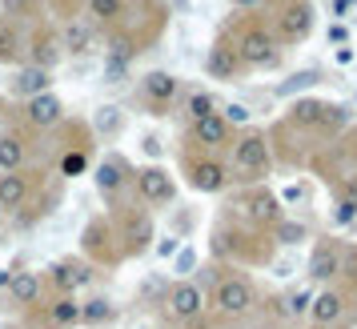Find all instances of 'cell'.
Listing matches in <instances>:
<instances>
[{"label": "cell", "mask_w": 357, "mask_h": 329, "mask_svg": "<svg viewBox=\"0 0 357 329\" xmlns=\"http://www.w3.org/2000/svg\"><path fill=\"white\" fill-rule=\"evenodd\" d=\"M132 193H137L141 205H169L177 197V181L165 164H145V169L132 173Z\"/></svg>", "instance_id": "9"}, {"label": "cell", "mask_w": 357, "mask_h": 329, "mask_svg": "<svg viewBox=\"0 0 357 329\" xmlns=\"http://www.w3.org/2000/svg\"><path fill=\"white\" fill-rule=\"evenodd\" d=\"M309 301H313V289H293V293L277 297V317H301V313H309Z\"/></svg>", "instance_id": "31"}, {"label": "cell", "mask_w": 357, "mask_h": 329, "mask_svg": "<svg viewBox=\"0 0 357 329\" xmlns=\"http://www.w3.org/2000/svg\"><path fill=\"white\" fill-rule=\"evenodd\" d=\"M205 72H209L213 81H233V77H241V72H245L241 61H237V52H233V40H229V33H221V36L209 45Z\"/></svg>", "instance_id": "21"}, {"label": "cell", "mask_w": 357, "mask_h": 329, "mask_svg": "<svg viewBox=\"0 0 357 329\" xmlns=\"http://www.w3.org/2000/svg\"><path fill=\"white\" fill-rule=\"evenodd\" d=\"M269 233H273L269 241H277V245H305V241H309V229H305V225H301V221H285V217H281V221H277Z\"/></svg>", "instance_id": "34"}, {"label": "cell", "mask_w": 357, "mask_h": 329, "mask_svg": "<svg viewBox=\"0 0 357 329\" xmlns=\"http://www.w3.org/2000/svg\"><path fill=\"white\" fill-rule=\"evenodd\" d=\"M20 61H24V29L0 20V65H20Z\"/></svg>", "instance_id": "28"}, {"label": "cell", "mask_w": 357, "mask_h": 329, "mask_svg": "<svg viewBox=\"0 0 357 329\" xmlns=\"http://www.w3.org/2000/svg\"><path fill=\"white\" fill-rule=\"evenodd\" d=\"M4 116H8V105H4V97H0V132H4Z\"/></svg>", "instance_id": "48"}, {"label": "cell", "mask_w": 357, "mask_h": 329, "mask_svg": "<svg viewBox=\"0 0 357 329\" xmlns=\"http://www.w3.org/2000/svg\"><path fill=\"white\" fill-rule=\"evenodd\" d=\"M4 293H8V305H17V309H36L40 297H45V273L20 269V273H13V281H8Z\"/></svg>", "instance_id": "20"}, {"label": "cell", "mask_w": 357, "mask_h": 329, "mask_svg": "<svg viewBox=\"0 0 357 329\" xmlns=\"http://www.w3.org/2000/svg\"><path fill=\"white\" fill-rule=\"evenodd\" d=\"M257 305V289L245 273H221L217 285H213V313L225 317V321H241L249 317Z\"/></svg>", "instance_id": "3"}, {"label": "cell", "mask_w": 357, "mask_h": 329, "mask_svg": "<svg viewBox=\"0 0 357 329\" xmlns=\"http://www.w3.org/2000/svg\"><path fill=\"white\" fill-rule=\"evenodd\" d=\"M185 113H189V121H205V116H217L221 113V105H217V97L213 93H189L185 97Z\"/></svg>", "instance_id": "33"}, {"label": "cell", "mask_w": 357, "mask_h": 329, "mask_svg": "<svg viewBox=\"0 0 357 329\" xmlns=\"http://www.w3.org/2000/svg\"><path fill=\"white\" fill-rule=\"evenodd\" d=\"M221 121H225L229 129H233V125H249V109H245V105H225V109H221Z\"/></svg>", "instance_id": "39"}, {"label": "cell", "mask_w": 357, "mask_h": 329, "mask_svg": "<svg viewBox=\"0 0 357 329\" xmlns=\"http://www.w3.org/2000/svg\"><path fill=\"white\" fill-rule=\"evenodd\" d=\"M337 197H349V201H357V169H354V173H345V177H341V189H337Z\"/></svg>", "instance_id": "41"}, {"label": "cell", "mask_w": 357, "mask_h": 329, "mask_svg": "<svg viewBox=\"0 0 357 329\" xmlns=\"http://www.w3.org/2000/svg\"><path fill=\"white\" fill-rule=\"evenodd\" d=\"M36 177L45 173H33V169H17V173H0V209L4 213H17L24 201L33 197Z\"/></svg>", "instance_id": "19"}, {"label": "cell", "mask_w": 357, "mask_h": 329, "mask_svg": "<svg viewBox=\"0 0 357 329\" xmlns=\"http://www.w3.org/2000/svg\"><path fill=\"white\" fill-rule=\"evenodd\" d=\"M13 93L17 97H40V93H52V72H45V68H33V65H24L17 72V81H13Z\"/></svg>", "instance_id": "27"}, {"label": "cell", "mask_w": 357, "mask_h": 329, "mask_svg": "<svg viewBox=\"0 0 357 329\" xmlns=\"http://www.w3.org/2000/svg\"><path fill=\"white\" fill-rule=\"evenodd\" d=\"M349 4H354V0H337V4H333V17H345V13H349Z\"/></svg>", "instance_id": "45"}, {"label": "cell", "mask_w": 357, "mask_h": 329, "mask_svg": "<svg viewBox=\"0 0 357 329\" xmlns=\"http://www.w3.org/2000/svg\"><path fill=\"white\" fill-rule=\"evenodd\" d=\"M145 153H153V157H157V153H161V141H157V137H145Z\"/></svg>", "instance_id": "44"}, {"label": "cell", "mask_w": 357, "mask_h": 329, "mask_svg": "<svg viewBox=\"0 0 357 329\" xmlns=\"http://www.w3.org/2000/svg\"><path fill=\"white\" fill-rule=\"evenodd\" d=\"M61 61H65V49H61V36H56V29H52V24H36L33 33L24 36V65L52 72Z\"/></svg>", "instance_id": "10"}, {"label": "cell", "mask_w": 357, "mask_h": 329, "mask_svg": "<svg viewBox=\"0 0 357 329\" xmlns=\"http://www.w3.org/2000/svg\"><path fill=\"white\" fill-rule=\"evenodd\" d=\"M229 153H233V161L225 164L229 177L237 173L241 181H257L273 164V141H269V132H261V129H245L241 137H233Z\"/></svg>", "instance_id": "2"}, {"label": "cell", "mask_w": 357, "mask_h": 329, "mask_svg": "<svg viewBox=\"0 0 357 329\" xmlns=\"http://www.w3.org/2000/svg\"><path fill=\"white\" fill-rule=\"evenodd\" d=\"M189 148H201V153H225L233 145V129H229L221 116H205V121H189V132H185Z\"/></svg>", "instance_id": "13"}, {"label": "cell", "mask_w": 357, "mask_h": 329, "mask_svg": "<svg viewBox=\"0 0 357 329\" xmlns=\"http://www.w3.org/2000/svg\"><path fill=\"white\" fill-rule=\"evenodd\" d=\"M309 329H329V326H309Z\"/></svg>", "instance_id": "49"}, {"label": "cell", "mask_w": 357, "mask_h": 329, "mask_svg": "<svg viewBox=\"0 0 357 329\" xmlns=\"http://www.w3.org/2000/svg\"><path fill=\"white\" fill-rule=\"evenodd\" d=\"M97 129L100 132H116V129H121V109H113V105H109V109H100Z\"/></svg>", "instance_id": "40"}, {"label": "cell", "mask_w": 357, "mask_h": 329, "mask_svg": "<svg viewBox=\"0 0 357 329\" xmlns=\"http://www.w3.org/2000/svg\"><path fill=\"white\" fill-rule=\"evenodd\" d=\"M40 0H4V17L13 20V24H20V20H40Z\"/></svg>", "instance_id": "35"}, {"label": "cell", "mask_w": 357, "mask_h": 329, "mask_svg": "<svg viewBox=\"0 0 357 329\" xmlns=\"http://www.w3.org/2000/svg\"><path fill=\"white\" fill-rule=\"evenodd\" d=\"M113 229H116V245H121V257H137V253H145L149 241L157 237L149 209H137V205H129V209H121V213L113 217Z\"/></svg>", "instance_id": "5"}, {"label": "cell", "mask_w": 357, "mask_h": 329, "mask_svg": "<svg viewBox=\"0 0 357 329\" xmlns=\"http://www.w3.org/2000/svg\"><path fill=\"white\" fill-rule=\"evenodd\" d=\"M93 277H97V273H93V265L84 261V257H61V261L49 269L45 285H52L56 293H73L77 297V289H84Z\"/></svg>", "instance_id": "16"}, {"label": "cell", "mask_w": 357, "mask_h": 329, "mask_svg": "<svg viewBox=\"0 0 357 329\" xmlns=\"http://www.w3.org/2000/svg\"><path fill=\"white\" fill-rule=\"evenodd\" d=\"M237 217H241L245 225H253V229L269 233L281 221V201H277L273 189H265V185H249L241 197H237Z\"/></svg>", "instance_id": "6"}, {"label": "cell", "mask_w": 357, "mask_h": 329, "mask_svg": "<svg viewBox=\"0 0 357 329\" xmlns=\"http://www.w3.org/2000/svg\"><path fill=\"white\" fill-rule=\"evenodd\" d=\"M84 13L93 29H116L129 17V0H84Z\"/></svg>", "instance_id": "24"}, {"label": "cell", "mask_w": 357, "mask_h": 329, "mask_svg": "<svg viewBox=\"0 0 357 329\" xmlns=\"http://www.w3.org/2000/svg\"><path fill=\"white\" fill-rule=\"evenodd\" d=\"M354 221H357V201L337 197V205H333V225H337V229H345V225H354Z\"/></svg>", "instance_id": "36"}, {"label": "cell", "mask_w": 357, "mask_h": 329, "mask_svg": "<svg viewBox=\"0 0 357 329\" xmlns=\"http://www.w3.org/2000/svg\"><path fill=\"white\" fill-rule=\"evenodd\" d=\"M161 329H165V326H161Z\"/></svg>", "instance_id": "52"}, {"label": "cell", "mask_w": 357, "mask_h": 329, "mask_svg": "<svg viewBox=\"0 0 357 329\" xmlns=\"http://www.w3.org/2000/svg\"><path fill=\"white\" fill-rule=\"evenodd\" d=\"M0 221H4V209H0Z\"/></svg>", "instance_id": "51"}, {"label": "cell", "mask_w": 357, "mask_h": 329, "mask_svg": "<svg viewBox=\"0 0 357 329\" xmlns=\"http://www.w3.org/2000/svg\"><path fill=\"white\" fill-rule=\"evenodd\" d=\"M93 181H97V193H100V197L121 209L125 189H132V169L121 161V157H105V161L93 169Z\"/></svg>", "instance_id": "12"}, {"label": "cell", "mask_w": 357, "mask_h": 329, "mask_svg": "<svg viewBox=\"0 0 357 329\" xmlns=\"http://www.w3.org/2000/svg\"><path fill=\"white\" fill-rule=\"evenodd\" d=\"M293 84H281V93H285V97H289L293 89H309V84H317L321 81V72H317V68H305V72H297V77H289Z\"/></svg>", "instance_id": "37"}, {"label": "cell", "mask_w": 357, "mask_h": 329, "mask_svg": "<svg viewBox=\"0 0 357 329\" xmlns=\"http://www.w3.org/2000/svg\"><path fill=\"white\" fill-rule=\"evenodd\" d=\"M129 68L132 65H125V61H105V81L109 84H125L129 81Z\"/></svg>", "instance_id": "38"}, {"label": "cell", "mask_w": 357, "mask_h": 329, "mask_svg": "<svg viewBox=\"0 0 357 329\" xmlns=\"http://www.w3.org/2000/svg\"><path fill=\"white\" fill-rule=\"evenodd\" d=\"M341 241L337 237H325V241H317L313 245V253H309V265L305 273L313 285H329V281H337V269H341Z\"/></svg>", "instance_id": "17"}, {"label": "cell", "mask_w": 357, "mask_h": 329, "mask_svg": "<svg viewBox=\"0 0 357 329\" xmlns=\"http://www.w3.org/2000/svg\"><path fill=\"white\" fill-rule=\"evenodd\" d=\"M329 40H333L337 49H345V45H349V33H345V24H329Z\"/></svg>", "instance_id": "42"}, {"label": "cell", "mask_w": 357, "mask_h": 329, "mask_svg": "<svg viewBox=\"0 0 357 329\" xmlns=\"http://www.w3.org/2000/svg\"><path fill=\"white\" fill-rule=\"evenodd\" d=\"M313 24H317V13H313L309 0H285V4L277 8L269 33H273L277 45H301V40L313 33Z\"/></svg>", "instance_id": "7"}, {"label": "cell", "mask_w": 357, "mask_h": 329, "mask_svg": "<svg viewBox=\"0 0 357 329\" xmlns=\"http://www.w3.org/2000/svg\"><path fill=\"white\" fill-rule=\"evenodd\" d=\"M89 161H93V141L89 145H68L56 157V173L61 177H81V173H89Z\"/></svg>", "instance_id": "29"}, {"label": "cell", "mask_w": 357, "mask_h": 329, "mask_svg": "<svg viewBox=\"0 0 357 329\" xmlns=\"http://www.w3.org/2000/svg\"><path fill=\"white\" fill-rule=\"evenodd\" d=\"M165 313L173 321H193V317H201L205 313V289L197 281H173L165 289Z\"/></svg>", "instance_id": "11"}, {"label": "cell", "mask_w": 357, "mask_h": 329, "mask_svg": "<svg viewBox=\"0 0 357 329\" xmlns=\"http://www.w3.org/2000/svg\"><path fill=\"white\" fill-rule=\"evenodd\" d=\"M345 313H349V297L341 293L337 285H329V289H321V293H313V301H309V317H313V326L341 329Z\"/></svg>", "instance_id": "18"}, {"label": "cell", "mask_w": 357, "mask_h": 329, "mask_svg": "<svg viewBox=\"0 0 357 329\" xmlns=\"http://www.w3.org/2000/svg\"><path fill=\"white\" fill-rule=\"evenodd\" d=\"M177 97H181V81L173 77V72L153 68V72H145V77H141V100H145L157 116L169 113V105H173Z\"/></svg>", "instance_id": "15"}, {"label": "cell", "mask_w": 357, "mask_h": 329, "mask_svg": "<svg viewBox=\"0 0 357 329\" xmlns=\"http://www.w3.org/2000/svg\"><path fill=\"white\" fill-rule=\"evenodd\" d=\"M325 105H329V100H317V97H297V100L289 105V125H297V129H321Z\"/></svg>", "instance_id": "26"}, {"label": "cell", "mask_w": 357, "mask_h": 329, "mask_svg": "<svg viewBox=\"0 0 357 329\" xmlns=\"http://www.w3.org/2000/svg\"><path fill=\"white\" fill-rule=\"evenodd\" d=\"M229 4H233V8H241V13H253V8L265 4V0H229Z\"/></svg>", "instance_id": "43"}, {"label": "cell", "mask_w": 357, "mask_h": 329, "mask_svg": "<svg viewBox=\"0 0 357 329\" xmlns=\"http://www.w3.org/2000/svg\"><path fill=\"white\" fill-rule=\"evenodd\" d=\"M29 161V141L20 132H0V173H17Z\"/></svg>", "instance_id": "25"}, {"label": "cell", "mask_w": 357, "mask_h": 329, "mask_svg": "<svg viewBox=\"0 0 357 329\" xmlns=\"http://www.w3.org/2000/svg\"><path fill=\"white\" fill-rule=\"evenodd\" d=\"M0 245H4V229H0Z\"/></svg>", "instance_id": "50"}, {"label": "cell", "mask_w": 357, "mask_h": 329, "mask_svg": "<svg viewBox=\"0 0 357 329\" xmlns=\"http://www.w3.org/2000/svg\"><path fill=\"white\" fill-rule=\"evenodd\" d=\"M337 61H341V65H349V61H354V49H349V45H345V49H337Z\"/></svg>", "instance_id": "46"}, {"label": "cell", "mask_w": 357, "mask_h": 329, "mask_svg": "<svg viewBox=\"0 0 357 329\" xmlns=\"http://www.w3.org/2000/svg\"><path fill=\"white\" fill-rule=\"evenodd\" d=\"M181 173H185L193 193H225L229 181H233L225 161L213 157V153H201V148H185L181 153Z\"/></svg>", "instance_id": "4"}, {"label": "cell", "mask_w": 357, "mask_h": 329, "mask_svg": "<svg viewBox=\"0 0 357 329\" xmlns=\"http://www.w3.org/2000/svg\"><path fill=\"white\" fill-rule=\"evenodd\" d=\"M24 125L33 132H49V129H61L65 125V100L56 93H40V97H29L24 100Z\"/></svg>", "instance_id": "14"}, {"label": "cell", "mask_w": 357, "mask_h": 329, "mask_svg": "<svg viewBox=\"0 0 357 329\" xmlns=\"http://www.w3.org/2000/svg\"><path fill=\"white\" fill-rule=\"evenodd\" d=\"M45 305V313H40V321L49 329H73L81 326V301L73 293H56L52 301H40Z\"/></svg>", "instance_id": "22"}, {"label": "cell", "mask_w": 357, "mask_h": 329, "mask_svg": "<svg viewBox=\"0 0 357 329\" xmlns=\"http://www.w3.org/2000/svg\"><path fill=\"white\" fill-rule=\"evenodd\" d=\"M229 40H233V52H237L241 68H277L281 65V49H277V40L265 20H241L237 33L229 36Z\"/></svg>", "instance_id": "1"}, {"label": "cell", "mask_w": 357, "mask_h": 329, "mask_svg": "<svg viewBox=\"0 0 357 329\" xmlns=\"http://www.w3.org/2000/svg\"><path fill=\"white\" fill-rule=\"evenodd\" d=\"M61 49H65V56H84V52H93V45H97V29L89 24V20L81 17H68L65 29H61Z\"/></svg>", "instance_id": "23"}, {"label": "cell", "mask_w": 357, "mask_h": 329, "mask_svg": "<svg viewBox=\"0 0 357 329\" xmlns=\"http://www.w3.org/2000/svg\"><path fill=\"white\" fill-rule=\"evenodd\" d=\"M84 261L89 265H121V245H116V229L113 221H105V217H93L89 225H84Z\"/></svg>", "instance_id": "8"}, {"label": "cell", "mask_w": 357, "mask_h": 329, "mask_svg": "<svg viewBox=\"0 0 357 329\" xmlns=\"http://www.w3.org/2000/svg\"><path fill=\"white\" fill-rule=\"evenodd\" d=\"M116 317L113 301L109 297H93V301H81V326H109Z\"/></svg>", "instance_id": "30"}, {"label": "cell", "mask_w": 357, "mask_h": 329, "mask_svg": "<svg viewBox=\"0 0 357 329\" xmlns=\"http://www.w3.org/2000/svg\"><path fill=\"white\" fill-rule=\"evenodd\" d=\"M8 281H13V273H8V269H0V289H8Z\"/></svg>", "instance_id": "47"}, {"label": "cell", "mask_w": 357, "mask_h": 329, "mask_svg": "<svg viewBox=\"0 0 357 329\" xmlns=\"http://www.w3.org/2000/svg\"><path fill=\"white\" fill-rule=\"evenodd\" d=\"M337 281H341V293H345V297H357V245H345V249H341Z\"/></svg>", "instance_id": "32"}]
</instances>
